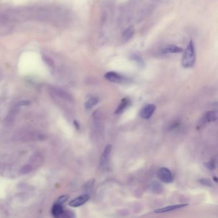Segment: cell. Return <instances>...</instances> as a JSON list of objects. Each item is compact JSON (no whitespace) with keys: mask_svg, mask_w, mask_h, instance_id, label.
Returning <instances> with one entry per match:
<instances>
[{"mask_svg":"<svg viewBox=\"0 0 218 218\" xmlns=\"http://www.w3.org/2000/svg\"><path fill=\"white\" fill-rule=\"evenodd\" d=\"M196 62L195 47L193 40L188 43L186 49L184 51L181 60L182 65L184 68H191Z\"/></svg>","mask_w":218,"mask_h":218,"instance_id":"cell-1","label":"cell"},{"mask_svg":"<svg viewBox=\"0 0 218 218\" xmlns=\"http://www.w3.org/2000/svg\"><path fill=\"white\" fill-rule=\"evenodd\" d=\"M104 78L109 82L118 84L126 83L129 81L127 78L124 77V76L113 71H110L106 73L104 75Z\"/></svg>","mask_w":218,"mask_h":218,"instance_id":"cell-2","label":"cell"},{"mask_svg":"<svg viewBox=\"0 0 218 218\" xmlns=\"http://www.w3.org/2000/svg\"><path fill=\"white\" fill-rule=\"evenodd\" d=\"M157 176L159 180L164 183H171L173 180V175L171 171L165 167H163L159 169L157 173Z\"/></svg>","mask_w":218,"mask_h":218,"instance_id":"cell-3","label":"cell"},{"mask_svg":"<svg viewBox=\"0 0 218 218\" xmlns=\"http://www.w3.org/2000/svg\"><path fill=\"white\" fill-rule=\"evenodd\" d=\"M217 119V113L216 111H209L203 114L200 120V125L203 126L207 123L215 122Z\"/></svg>","mask_w":218,"mask_h":218,"instance_id":"cell-4","label":"cell"},{"mask_svg":"<svg viewBox=\"0 0 218 218\" xmlns=\"http://www.w3.org/2000/svg\"><path fill=\"white\" fill-rule=\"evenodd\" d=\"M156 109V105L154 104H149L141 109L139 112V116L143 119H149L154 114Z\"/></svg>","mask_w":218,"mask_h":218,"instance_id":"cell-5","label":"cell"},{"mask_svg":"<svg viewBox=\"0 0 218 218\" xmlns=\"http://www.w3.org/2000/svg\"><path fill=\"white\" fill-rule=\"evenodd\" d=\"M111 150H112L111 145L108 144L106 146L105 149H104L102 154L101 156V159H100V165H101L102 167L104 168L107 166Z\"/></svg>","mask_w":218,"mask_h":218,"instance_id":"cell-6","label":"cell"},{"mask_svg":"<svg viewBox=\"0 0 218 218\" xmlns=\"http://www.w3.org/2000/svg\"><path fill=\"white\" fill-rule=\"evenodd\" d=\"M183 51V49L174 44H168L163 46L161 49V52L163 55L180 53Z\"/></svg>","mask_w":218,"mask_h":218,"instance_id":"cell-7","label":"cell"},{"mask_svg":"<svg viewBox=\"0 0 218 218\" xmlns=\"http://www.w3.org/2000/svg\"><path fill=\"white\" fill-rule=\"evenodd\" d=\"M187 206H188V204H187V203L169 205V206H166V207H164L159 208V209L155 210H154V213L161 214V213H168V212H171V211H173V210H177V209H182V208H184L186 207H187Z\"/></svg>","mask_w":218,"mask_h":218,"instance_id":"cell-8","label":"cell"},{"mask_svg":"<svg viewBox=\"0 0 218 218\" xmlns=\"http://www.w3.org/2000/svg\"><path fill=\"white\" fill-rule=\"evenodd\" d=\"M89 199L90 196L88 194H83V195H81L72 200L69 203V205L72 207H78L84 205L86 202L88 201Z\"/></svg>","mask_w":218,"mask_h":218,"instance_id":"cell-9","label":"cell"},{"mask_svg":"<svg viewBox=\"0 0 218 218\" xmlns=\"http://www.w3.org/2000/svg\"><path fill=\"white\" fill-rule=\"evenodd\" d=\"M131 105V100L128 98H123L120 103L119 104V106L116 109L115 113L116 115H120L125 111V110Z\"/></svg>","mask_w":218,"mask_h":218,"instance_id":"cell-10","label":"cell"},{"mask_svg":"<svg viewBox=\"0 0 218 218\" xmlns=\"http://www.w3.org/2000/svg\"><path fill=\"white\" fill-rule=\"evenodd\" d=\"M51 91L52 92V93L55 94L56 96L60 97L61 99L67 100V101H70V100L72 99V97L70 96V94H69L67 92L64 91L63 90L60 89V88H58L52 87L51 88Z\"/></svg>","mask_w":218,"mask_h":218,"instance_id":"cell-11","label":"cell"},{"mask_svg":"<svg viewBox=\"0 0 218 218\" xmlns=\"http://www.w3.org/2000/svg\"><path fill=\"white\" fill-rule=\"evenodd\" d=\"M135 33V28L134 26H129L122 34V40L124 42H127L130 40Z\"/></svg>","mask_w":218,"mask_h":218,"instance_id":"cell-12","label":"cell"},{"mask_svg":"<svg viewBox=\"0 0 218 218\" xmlns=\"http://www.w3.org/2000/svg\"><path fill=\"white\" fill-rule=\"evenodd\" d=\"M149 189L154 193L160 194L163 192V186L157 182L153 181L149 186Z\"/></svg>","mask_w":218,"mask_h":218,"instance_id":"cell-13","label":"cell"},{"mask_svg":"<svg viewBox=\"0 0 218 218\" xmlns=\"http://www.w3.org/2000/svg\"><path fill=\"white\" fill-rule=\"evenodd\" d=\"M51 212H52V214L55 217L62 216L63 212V208L62 206V204L56 203L53 206H52Z\"/></svg>","mask_w":218,"mask_h":218,"instance_id":"cell-14","label":"cell"},{"mask_svg":"<svg viewBox=\"0 0 218 218\" xmlns=\"http://www.w3.org/2000/svg\"><path fill=\"white\" fill-rule=\"evenodd\" d=\"M99 102V99L97 97H92L90 99H88V101L85 104V108L86 109H90L93 107L95 106Z\"/></svg>","mask_w":218,"mask_h":218,"instance_id":"cell-15","label":"cell"},{"mask_svg":"<svg viewBox=\"0 0 218 218\" xmlns=\"http://www.w3.org/2000/svg\"><path fill=\"white\" fill-rule=\"evenodd\" d=\"M32 170H33V167L32 165L25 164L20 168L19 172L21 175H27L29 173H31Z\"/></svg>","mask_w":218,"mask_h":218,"instance_id":"cell-16","label":"cell"},{"mask_svg":"<svg viewBox=\"0 0 218 218\" xmlns=\"http://www.w3.org/2000/svg\"><path fill=\"white\" fill-rule=\"evenodd\" d=\"M198 182H199V183L200 184H202V185L205 186H207V187H213V186H214L213 181H212L210 179H209L202 178V179H200L198 180Z\"/></svg>","mask_w":218,"mask_h":218,"instance_id":"cell-17","label":"cell"},{"mask_svg":"<svg viewBox=\"0 0 218 218\" xmlns=\"http://www.w3.org/2000/svg\"><path fill=\"white\" fill-rule=\"evenodd\" d=\"M205 167L210 170H214L216 166V163L215 159H212L211 161L205 163Z\"/></svg>","mask_w":218,"mask_h":218,"instance_id":"cell-18","label":"cell"},{"mask_svg":"<svg viewBox=\"0 0 218 218\" xmlns=\"http://www.w3.org/2000/svg\"><path fill=\"white\" fill-rule=\"evenodd\" d=\"M43 60L47 63V65H48L49 67H52L54 66V62H52V60H51V59L50 58H49L48 56H43Z\"/></svg>","mask_w":218,"mask_h":218,"instance_id":"cell-19","label":"cell"},{"mask_svg":"<svg viewBox=\"0 0 218 218\" xmlns=\"http://www.w3.org/2000/svg\"><path fill=\"white\" fill-rule=\"evenodd\" d=\"M69 198V196L68 195H63L61 196L60 197H59V198L58 199L56 203H60V204H62L64 202H65Z\"/></svg>","mask_w":218,"mask_h":218,"instance_id":"cell-20","label":"cell"},{"mask_svg":"<svg viewBox=\"0 0 218 218\" xmlns=\"http://www.w3.org/2000/svg\"><path fill=\"white\" fill-rule=\"evenodd\" d=\"M30 104V102L29 101H25V100H23V101H20L19 102L16 104V107H20V106H28Z\"/></svg>","mask_w":218,"mask_h":218,"instance_id":"cell-21","label":"cell"},{"mask_svg":"<svg viewBox=\"0 0 218 218\" xmlns=\"http://www.w3.org/2000/svg\"><path fill=\"white\" fill-rule=\"evenodd\" d=\"M62 216H63L64 217H74V214H73V213L72 211H70V210L65 211V210H63Z\"/></svg>","mask_w":218,"mask_h":218,"instance_id":"cell-22","label":"cell"},{"mask_svg":"<svg viewBox=\"0 0 218 218\" xmlns=\"http://www.w3.org/2000/svg\"><path fill=\"white\" fill-rule=\"evenodd\" d=\"M94 182H95V180L94 179H91L90 180H88L85 185V189H90V188H92V187L94 184Z\"/></svg>","mask_w":218,"mask_h":218,"instance_id":"cell-23","label":"cell"},{"mask_svg":"<svg viewBox=\"0 0 218 218\" xmlns=\"http://www.w3.org/2000/svg\"><path fill=\"white\" fill-rule=\"evenodd\" d=\"M74 125L75 126V127H77L78 129H79V123H78L77 122H76L75 120H74Z\"/></svg>","mask_w":218,"mask_h":218,"instance_id":"cell-24","label":"cell"},{"mask_svg":"<svg viewBox=\"0 0 218 218\" xmlns=\"http://www.w3.org/2000/svg\"><path fill=\"white\" fill-rule=\"evenodd\" d=\"M213 179H214V182H217V177H216V176H214V177H213Z\"/></svg>","mask_w":218,"mask_h":218,"instance_id":"cell-25","label":"cell"}]
</instances>
